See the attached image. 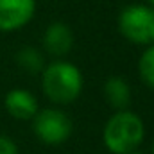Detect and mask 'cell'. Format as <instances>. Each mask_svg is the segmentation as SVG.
Returning <instances> with one entry per match:
<instances>
[{"label":"cell","instance_id":"6da1fadb","mask_svg":"<svg viewBox=\"0 0 154 154\" xmlns=\"http://www.w3.org/2000/svg\"><path fill=\"white\" fill-rule=\"evenodd\" d=\"M39 84L43 95L54 106L74 104L84 90V75L72 61L54 59L45 65L39 74Z\"/></svg>","mask_w":154,"mask_h":154},{"label":"cell","instance_id":"7a4b0ae2","mask_svg":"<svg viewBox=\"0 0 154 154\" xmlns=\"http://www.w3.org/2000/svg\"><path fill=\"white\" fill-rule=\"evenodd\" d=\"M145 140V124L133 109H118L102 127V143L111 154H127L138 151Z\"/></svg>","mask_w":154,"mask_h":154},{"label":"cell","instance_id":"3957f363","mask_svg":"<svg viewBox=\"0 0 154 154\" xmlns=\"http://www.w3.org/2000/svg\"><path fill=\"white\" fill-rule=\"evenodd\" d=\"M116 25L129 43L149 47L154 43V7L149 4H129L120 11Z\"/></svg>","mask_w":154,"mask_h":154},{"label":"cell","instance_id":"277c9868","mask_svg":"<svg viewBox=\"0 0 154 154\" xmlns=\"http://www.w3.org/2000/svg\"><path fill=\"white\" fill-rule=\"evenodd\" d=\"M32 133L43 145L59 147L66 143L74 133V122L59 106L39 108L34 118L31 120Z\"/></svg>","mask_w":154,"mask_h":154},{"label":"cell","instance_id":"5b68a950","mask_svg":"<svg viewBox=\"0 0 154 154\" xmlns=\"http://www.w3.org/2000/svg\"><path fill=\"white\" fill-rule=\"evenodd\" d=\"M36 14V0H0V32H16Z\"/></svg>","mask_w":154,"mask_h":154},{"label":"cell","instance_id":"8992f818","mask_svg":"<svg viewBox=\"0 0 154 154\" xmlns=\"http://www.w3.org/2000/svg\"><path fill=\"white\" fill-rule=\"evenodd\" d=\"M74 43H75L74 31L70 29L68 23H65V22H52L43 31L41 50L45 52V56H50L54 59H63L65 56H68L72 52Z\"/></svg>","mask_w":154,"mask_h":154},{"label":"cell","instance_id":"52a82bcc","mask_svg":"<svg viewBox=\"0 0 154 154\" xmlns=\"http://www.w3.org/2000/svg\"><path fill=\"white\" fill-rule=\"evenodd\" d=\"M4 108H5L7 115L13 116L14 120L31 122L34 118V115L38 113L39 104H38V97L31 90L13 88L4 97Z\"/></svg>","mask_w":154,"mask_h":154},{"label":"cell","instance_id":"ba28073f","mask_svg":"<svg viewBox=\"0 0 154 154\" xmlns=\"http://www.w3.org/2000/svg\"><path fill=\"white\" fill-rule=\"evenodd\" d=\"M102 93L106 102L115 109H127L131 106V99H133V90L131 84L125 77L122 75H111L108 77L102 84Z\"/></svg>","mask_w":154,"mask_h":154},{"label":"cell","instance_id":"9c48e42d","mask_svg":"<svg viewBox=\"0 0 154 154\" xmlns=\"http://www.w3.org/2000/svg\"><path fill=\"white\" fill-rule=\"evenodd\" d=\"M14 61L16 65L29 75H39L41 70L45 68L47 65V59H45V52L41 48L36 47H22L16 54H14Z\"/></svg>","mask_w":154,"mask_h":154},{"label":"cell","instance_id":"30bf717a","mask_svg":"<svg viewBox=\"0 0 154 154\" xmlns=\"http://www.w3.org/2000/svg\"><path fill=\"white\" fill-rule=\"evenodd\" d=\"M138 75L147 88L154 90V43L143 48L138 59Z\"/></svg>","mask_w":154,"mask_h":154},{"label":"cell","instance_id":"8fae6325","mask_svg":"<svg viewBox=\"0 0 154 154\" xmlns=\"http://www.w3.org/2000/svg\"><path fill=\"white\" fill-rule=\"evenodd\" d=\"M0 154H20L16 142L11 136L0 134Z\"/></svg>","mask_w":154,"mask_h":154},{"label":"cell","instance_id":"7c38bea8","mask_svg":"<svg viewBox=\"0 0 154 154\" xmlns=\"http://www.w3.org/2000/svg\"><path fill=\"white\" fill-rule=\"evenodd\" d=\"M145 4H149V5H151V7H154V0H147V2H145Z\"/></svg>","mask_w":154,"mask_h":154},{"label":"cell","instance_id":"4fadbf2b","mask_svg":"<svg viewBox=\"0 0 154 154\" xmlns=\"http://www.w3.org/2000/svg\"><path fill=\"white\" fill-rule=\"evenodd\" d=\"M127 154H143V152H140V151H133V152H127Z\"/></svg>","mask_w":154,"mask_h":154},{"label":"cell","instance_id":"5bb4252c","mask_svg":"<svg viewBox=\"0 0 154 154\" xmlns=\"http://www.w3.org/2000/svg\"><path fill=\"white\" fill-rule=\"evenodd\" d=\"M151 154H154V140H152V145H151Z\"/></svg>","mask_w":154,"mask_h":154}]
</instances>
